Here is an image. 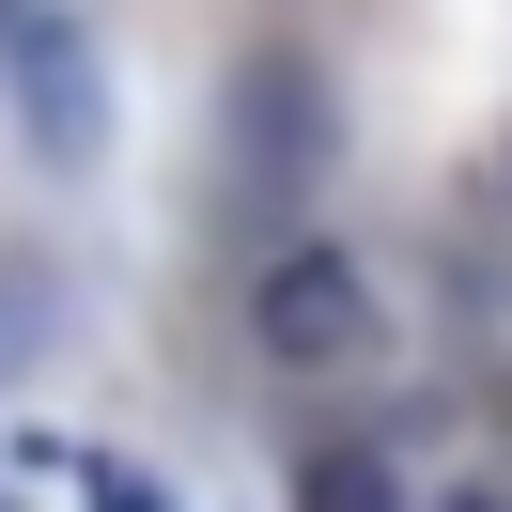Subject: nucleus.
Wrapping results in <instances>:
<instances>
[{"label": "nucleus", "mask_w": 512, "mask_h": 512, "mask_svg": "<svg viewBox=\"0 0 512 512\" xmlns=\"http://www.w3.org/2000/svg\"><path fill=\"white\" fill-rule=\"evenodd\" d=\"M295 512H404V481H388L373 450H311V466H295Z\"/></svg>", "instance_id": "nucleus-4"}, {"label": "nucleus", "mask_w": 512, "mask_h": 512, "mask_svg": "<svg viewBox=\"0 0 512 512\" xmlns=\"http://www.w3.org/2000/svg\"><path fill=\"white\" fill-rule=\"evenodd\" d=\"M0 94H16V125H32L47 171L109 156V63H94V32L63 0H0Z\"/></svg>", "instance_id": "nucleus-1"}, {"label": "nucleus", "mask_w": 512, "mask_h": 512, "mask_svg": "<svg viewBox=\"0 0 512 512\" xmlns=\"http://www.w3.org/2000/svg\"><path fill=\"white\" fill-rule=\"evenodd\" d=\"M249 326H264V357H295V373H357V357L388 342V311H373V264L357 249H264V280H249Z\"/></svg>", "instance_id": "nucleus-2"}, {"label": "nucleus", "mask_w": 512, "mask_h": 512, "mask_svg": "<svg viewBox=\"0 0 512 512\" xmlns=\"http://www.w3.org/2000/svg\"><path fill=\"white\" fill-rule=\"evenodd\" d=\"M78 481H94V512H171V497H156L140 466H78Z\"/></svg>", "instance_id": "nucleus-5"}, {"label": "nucleus", "mask_w": 512, "mask_h": 512, "mask_svg": "<svg viewBox=\"0 0 512 512\" xmlns=\"http://www.w3.org/2000/svg\"><path fill=\"white\" fill-rule=\"evenodd\" d=\"M326 171V94H311V63H280V47H264L249 78H233V202H280V187H311Z\"/></svg>", "instance_id": "nucleus-3"}]
</instances>
